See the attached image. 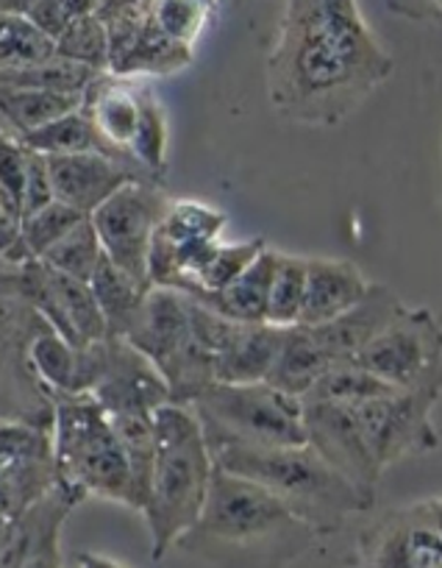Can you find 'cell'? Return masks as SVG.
<instances>
[{
    "instance_id": "obj_1",
    "label": "cell",
    "mask_w": 442,
    "mask_h": 568,
    "mask_svg": "<svg viewBox=\"0 0 442 568\" xmlns=\"http://www.w3.org/2000/svg\"><path fill=\"white\" fill-rule=\"evenodd\" d=\"M395 70L357 0H284L267 57V95L284 120L335 129Z\"/></svg>"
},
{
    "instance_id": "obj_2",
    "label": "cell",
    "mask_w": 442,
    "mask_h": 568,
    "mask_svg": "<svg viewBox=\"0 0 442 568\" xmlns=\"http://www.w3.org/2000/svg\"><path fill=\"white\" fill-rule=\"evenodd\" d=\"M318 538L270 490L215 466L204 513L178 549L215 568H289Z\"/></svg>"
},
{
    "instance_id": "obj_3",
    "label": "cell",
    "mask_w": 442,
    "mask_h": 568,
    "mask_svg": "<svg viewBox=\"0 0 442 568\" xmlns=\"http://www.w3.org/2000/svg\"><path fill=\"white\" fill-rule=\"evenodd\" d=\"M154 435L156 457L142 516L151 529V555L162 560L198 524L215 477V457L198 415L184 404L171 402L156 409Z\"/></svg>"
},
{
    "instance_id": "obj_4",
    "label": "cell",
    "mask_w": 442,
    "mask_h": 568,
    "mask_svg": "<svg viewBox=\"0 0 442 568\" xmlns=\"http://www.w3.org/2000/svg\"><path fill=\"white\" fill-rule=\"evenodd\" d=\"M212 457L223 471L270 490L318 535L337 532L348 516L368 513L376 505V496L364 494L351 479L342 477L309 444L281 449L223 446L212 452Z\"/></svg>"
},
{
    "instance_id": "obj_5",
    "label": "cell",
    "mask_w": 442,
    "mask_h": 568,
    "mask_svg": "<svg viewBox=\"0 0 442 568\" xmlns=\"http://www.w3.org/2000/svg\"><path fill=\"white\" fill-rule=\"evenodd\" d=\"M51 398L59 488L75 501L97 496L142 513L129 457L106 409L92 393H56Z\"/></svg>"
},
{
    "instance_id": "obj_6",
    "label": "cell",
    "mask_w": 442,
    "mask_h": 568,
    "mask_svg": "<svg viewBox=\"0 0 442 568\" xmlns=\"http://www.w3.org/2000/svg\"><path fill=\"white\" fill-rule=\"evenodd\" d=\"M189 409L198 415L212 452L223 446L281 449L307 444L304 398L289 396L270 382H212L193 398Z\"/></svg>"
},
{
    "instance_id": "obj_7",
    "label": "cell",
    "mask_w": 442,
    "mask_h": 568,
    "mask_svg": "<svg viewBox=\"0 0 442 568\" xmlns=\"http://www.w3.org/2000/svg\"><path fill=\"white\" fill-rule=\"evenodd\" d=\"M125 341L162 371L176 404L189 407L215 382V359L195 335L187 293L151 287Z\"/></svg>"
},
{
    "instance_id": "obj_8",
    "label": "cell",
    "mask_w": 442,
    "mask_h": 568,
    "mask_svg": "<svg viewBox=\"0 0 442 568\" xmlns=\"http://www.w3.org/2000/svg\"><path fill=\"white\" fill-rule=\"evenodd\" d=\"M357 363L398 390L442 387V324L429 307H403Z\"/></svg>"
},
{
    "instance_id": "obj_9",
    "label": "cell",
    "mask_w": 442,
    "mask_h": 568,
    "mask_svg": "<svg viewBox=\"0 0 442 568\" xmlns=\"http://www.w3.org/2000/svg\"><path fill=\"white\" fill-rule=\"evenodd\" d=\"M84 376L86 393L109 415H154L173 402L162 371L125 337L109 335L84 348Z\"/></svg>"
},
{
    "instance_id": "obj_10",
    "label": "cell",
    "mask_w": 442,
    "mask_h": 568,
    "mask_svg": "<svg viewBox=\"0 0 442 568\" xmlns=\"http://www.w3.org/2000/svg\"><path fill=\"white\" fill-rule=\"evenodd\" d=\"M440 396L442 387H418V390H390L357 404L359 426L381 471L407 457L436 449L440 435L431 415Z\"/></svg>"
},
{
    "instance_id": "obj_11",
    "label": "cell",
    "mask_w": 442,
    "mask_h": 568,
    "mask_svg": "<svg viewBox=\"0 0 442 568\" xmlns=\"http://www.w3.org/2000/svg\"><path fill=\"white\" fill-rule=\"evenodd\" d=\"M171 195L156 182H131L90 215L101 237L103 254L147 287H151L147 254L156 229L171 210Z\"/></svg>"
},
{
    "instance_id": "obj_12",
    "label": "cell",
    "mask_w": 442,
    "mask_h": 568,
    "mask_svg": "<svg viewBox=\"0 0 442 568\" xmlns=\"http://www.w3.org/2000/svg\"><path fill=\"white\" fill-rule=\"evenodd\" d=\"M23 291L37 315L75 348H90L109 337V324L90 282L64 276L34 260L23 265Z\"/></svg>"
},
{
    "instance_id": "obj_13",
    "label": "cell",
    "mask_w": 442,
    "mask_h": 568,
    "mask_svg": "<svg viewBox=\"0 0 442 568\" xmlns=\"http://www.w3.org/2000/svg\"><path fill=\"white\" fill-rule=\"evenodd\" d=\"M304 429H307V444L331 468H337L342 477L351 479L364 494L376 496L384 471H381L368 440H364L353 404L304 398Z\"/></svg>"
},
{
    "instance_id": "obj_14",
    "label": "cell",
    "mask_w": 442,
    "mask_h": 568,
    "mask_svg": "<svg viewBox=\"0 0 442 568\" xmlns=\"http://www.w3.org/2000/svg\"><path fill=\"white\" fill-rule=\"evenodd\" d=\"M48 168H51L56 201H64L84 215H92L103 201L112 199L125 184L156 182V176H151L136 162L117 160V156L101 154V151L48 156Z\"/></svg>"
},
{
    "instance_id": "obj_15",
    "label": "cell",
    "mask_w": 442,
    "mask_h": 568,
    "mask_svg": "<svg viewBox=\"0 0 442 568\" xmlns=\"http://www.w3.org/2000/svg\"><path fill=\"white\" fill-rule=\"evenodd\" d=\"M407 304L384 287V284H370L368 296L357 304L353 310H348L346 315H340L337 321L323 326H309L318 341V346L323 348L326 357L331 359V365L340 363V359H357V354L395 318Z\"/></svg>"
},
{
    "instance_id": "obj_16",
    "label": "cell",
    "mask_w": 442,
    "mask_h": 568,
    "mask_svg": "<svg viewBox=\"0 0 442 568\" xmlns=\"http://www.w3.org/2000/svg\"><path fill=\"white\" fill-rule=\"evenodd\" d=\"M370 284L353 262L307 260V296L298 326L331 324L368 296Z\"/></svg>"
},
{
    "instance_id": "obj_17",
    "label": "cell",
    "mask_w": 442,
    "mask_h": 568,
    "mask_svg": "<svg viewBox=\"0 0 442 568\" xmlns=\"http://www.w3.org/2000/svg\"><path fill=\"white\" fill-rule=\"evenodd\" d=\"M84 112L112 154L136 162L129 149L140 120V87L114 73H101L84 92Z\"/></svg>"
},
{
    "instance_id": "obj_18",
    "label": "cell",
    "mask_w": 442,
    "mask_h": 568,
    "mask_svg": "<svg viewBox=\"0 0 442 568\" xmlns=\"http://www.w3.org/2000/svg\"><path fill=\"white\" fill-rule=\"evenodd\" d=\"M284 329L270 324H239L234 321L232 332L215 354V382L228 385H254L270 379L281 348Z\"/></svg>"
},
{
    "instance_id": "obj_19",
    "label": "cell",
    "mask_w": 442,
    "mask_h": 568,
    "mask_svg": "<svg viewBox=\"0 0 442 568\" xmlns=\"http://www.w3.org/2000/svg\"><path fill=\"white\" fill-rule=\"evenodd\" d=\"M278 267V251L265 248L228 287L217 293H204L198 298L215 313L239 324H267V304H270L273 276Z\"/></svg>"
},
{
    "instance_id": "obj_20",
    "label": "cell",
    "mask_w": 442,
    "mask_h": 568,
    "mask_svg": "<svg viewBox=\"0 0 442 568\" xmlns=\"http://www.w3.org/2000/svg\"><path fill=\"white\" fill-rule=\"evenodd\" d=\"M331 359L326 357L323 348L315 341L309 326H289L281 335V348H278L276 365L270 371V385L289 396L304 398L320 376L329 371Z\"/></svg>"
},
{
    "instance_id": "obj_21",
    "label": "cell",
    "mask_w": 442,
    "mask_h": 568,
    "mask_svg": "<svg viewBox=\"0 0 442 568\" xmlns=\"http://www.w3.org/2000/svg\"><path fill=\"white\" fill-rule=\"evenodd\" d=\"M29 365L51 396H56V393H86L84 348H75L51 326H42L31 341Z\"/></svg>"
},
{
    "instance_id": "obj_22",
    "label": "cell",
    "mask_w": 442,
    "mask_h": 568,
    "mask_svg": "<svg viewBox=\"0 0 442 568\" xmlns=\"http://www.w3.org/2000/svg\"><path fill=\"white\" fill-rule=\"evenodd\" d=\"M84 106L81 95L34 90V87H0V123L12 134L25 136L64 114Z\"/></svg>"
},
{
    "instance_id": "obj_23",
    "label": "cell",
    "mask_w": 442,
    "mask_h": 568,
    "mask_svg": "<svg viewBox=\"0 0 442 568\" xmlns=\"http://www.w3.org/2000/svg\"><path fill=\"white\" fill-rule=\"evenodd\" d=\"M90 287L95 293L97 304H101V313L109 324V335L117 337H125V332L131 329V324L140 315L147 293H151L147 284H142L140 278H134L123 267L114 265L109 256H103L101 265L95 267Z\"/></svg>"
},
{
    "instance_id": "obj_24",
    "label": "cell",
    "mask_w": 442,
    "mask_h": 568,
    "mask_svg": "<svg viewBox=\"0 0 442 568\" xmlns=\"http://www.w3.org/2000/svg\"><path fill=\"white\" fill-rule=\"evenodd\" d=\"M189 59H193V48L171 40V37L154 23V18H151L145 29L140 31V37L134 40V45L109 68V73L120 75V79L151 73H173V70L189 64Z\"/></svg>"
},
{
    "instance_id": "obj_25",
    "label": "cell",
    "mask_w": 442,
    "mask_h": 568,
    "mask_svg": "<svg viewBox=\"0 0 442 568\" xmlns=\"http://www.w3.org/2000/svg\"><path fill=\"white\" fill-rule=\"evenodd\" d=\"M56 40L29 14L0 12V75L34 68L56 57Z\"/></svg>"
},
{
    "instance_id": "obj_26",
    "label": "cell",
    "mask_w": 442,
    "mask_h": 568,
    "mask_svg": "<svg viewBox=\"0 0 442 568\" xmlns=\"http://www.w3.org/2000/svg\"><path fill=\"white\" fill-rule=\"evenodd\" d=\"M20 140H23L31 151H40V154L45 156L86 154V151H101V154L117 156L106 149V142L101 140V134L95 131V125H92L84 106L64 114V118L53 120V123L42 125V129L31 131V134L20 136ZM117 160H123V156H117Z\"/></svg>"
},
{
    "instance_id": "obj_27",
    "label": "cell",
    "mask_w": 442,
    "mask_h": 568,
    "mask_svg": "<svg viewBox=\"0 0 442 568\" xmlns=\"http://www.w3.org/2000/svg\"><path fill=\"white\" fill-rule=\"evenodd\" d=\"M390 390H398V387L387 385L384 379L370 374V371L364 368V365H359L357 359H340V363L329 365V371L320 376L318 385H315L304 398H320V402L353 404V407H357V404L379 398Z\"/></svg>"
},
{
    "instance_id": "obj_28",
    "label": "cell",
    "mask_w": 442,
    "mask_h": 568,
    "mask_svg": "<svg viewBox=\"0 0 442 568\" xmlns=\"http://www.w3.org/2000/svg\"><path fill=\"white\" fill-rule=\"evenodd\" d=\"M129 154L145 168L151 176H162L167 162V118L160 98L151 87H140V120Z\"/></svg>"
},
{
    "instance_id": "obj_29",
    "label": "cell",
    "mask_w": 442,
    "mask_h": 568,
    "mask_svg": "<svg viewBox=\"0 0 442 568\" xmlns=\"http://www.w3.org/2000/svg\"><path fill=\"white\" fill-rule=\"evenodd\" d=\"M304 296H307V260L292 254H278L270 304H267V324L278 326V329L301 324Z\"/></svg>"
},
{
    "instance_id": "obj_30",
    "label": "cell",
    "mask_w": 442,
    "mask_h": 568,
    "mask_svg": "<svg viewBox=\"0 0 442 568\" xmlns=\"http://www.w3.org/2000/svg\"><path fill=\"white\" fill-rule=\"evenodd\" d=\"M103 256L106 254H103V245L95 232V223H92V217H84V221L68 234V237L59 240V243L42 256V262H45L48 267H53V271L64 273V276L90 282L92 273H95V267L101 265Z\"/></svg>"
},
{
    "instance_id": "obj_31",
    "label": "cell",
    "mask_w": 442,
    "mask_h": 568,
    "mask_svg": "<svg viewBox=\"0 0 442 568\" xmlns=\"http://www.w3.org/2000/svg\"><path fill=\"white\" fill-rule=\"evenodd\" d=\"M267 248L265 240H245V243H217L215 254L204 265V271L189 284L187 296H204V293H217L234 282L261 251Z\"/></svg>"
},
{
    "instance_id": "obj_32",
    "label": "cell",
    "mask_w": 442,
    "mask_h": 568,
    "mask_svg": "<svg viewBox=\"0 0 442 568\" xmlns=\"http://www.w3.org/2000/svg\"><path fill=\"white\" fill-rule=\"evenodd\" d=\"M56 51L59 57L86 64V68L97 70V73H109L112 48H109V29L101 14L95 12L75 18L68 26V31L56 40Z\"/></svg>"
},
{
    "instance_id": "obj_33",
    "label": "cell",
    "mask_w": 442,
    "mask_h": 568,
    "mask_svg": "<svg viewBox=\"0 0 442 568\" xmlns=\"http://www.w3.org/2000/svg\"><path fill=\"white\" fill-rule=\"evenodd\" d=\"M84 217L90 215L73 210V206L64 204V201H51V204H45L42 210L25 215L23 240L25 245H29L31 256H34V260H42V256H45L59 240L68 237Z\"/></svg>"
},
{
    "instance_id": "obj_34",
    "label": "cell",
    "mask_w": 442,
    "mask_h": 568,
    "mask_svg": "<svg viewBox=\"0 0 442 568\" xmlns=\"http://www.w3.org/2000/svg\"><path fill=\"white\" fill-rule=\"evenodd\" d=\"M212 3L206 0H156L154 3V23L165 31L171 40L193 48L209 18Z\"/></svg>"
},
{
    "instance_id": "obj_35",
    "label": "cell",
    "mask_w": 442,
    "mask_h": 568,
    "mask_svg": "<svg viewBox=\"0 0 442 568\" xmlns=\"http://www.w3.org/2000/svg\"><path fill=\"white\" fill-rule=\"evenodd\" d=\"M23 221L25 212L18 199L0 190V260L14 267H23L34 262L29 245L23 240Z\"/></svg>"
},
{
    "instance_id": "obj_36",
    "label": "cell",
    "mask_w": 442,
    "mask_h": 568,
    "mask_svg": "<svg viewBox=\"0 0 442 568\" xmlns=\"http://www.w3.org/2000/svg\"><path fill=\"white\" fill-rule=\"evenodd\" d=\"M56 201L53 195V182H51V168H48V156L40 151H31L29 156V171H25V187H23V212L42 210L45 204Z\"/></svg>"
},
{
    "instance_id": "obj_37",
    "label": "cell",
    "mask_w": 442,
    "mask_h": 568,
    "mask_svg": "<svg viewBox=\"0 0 442 568\" xmlns=\"http://www.w3.org/2000/svg\"><path fill=\"white\" fill-rule=\"evenodd\" d=\"M29 18L34 20L45 34H51L53 40H59V37L68 31V26L75 20L62 0H40V3L29 12Z\"/></svg>"
},
{
    "instance_id": "obj_38",
    "label": "cell",
    "mask_w": 442,
    "mask_h": 568,
    "mask_svg": "<svg viewBox=\"0 0 442 568\" xmlns=\"http://www.w3.org/2000/svg\"><path fill=\"white\" fill-rule=\"evenodd\" d=\"M20 568H62V551H59V538L48 540L45 546L34 551L29 560L23 562Z\"/></svg>"
},
{
    "instance_id": "obj_39",
    "label": "cell",
    "mask_w": 442,
    "mask_h": 568,
    "mask_svg": "<svg viewBox=\"0 0 442 568\" xmlns=\"http://www.w3.org/2000/svg\"><path fill=\"white\" fill-rule=\"evenodd\" d=\"M414 510H418V516L442 538V496L440 499L420 501V505H414Z\"/></svg>"
},
{
    "instance_id": "obj_40",
    "label": "cell",
    "mask_w": 442,
    "mask_h": 568,
    "mask_svg": "<svg viewBox=\"0 0 442 568\" xmlns=\"http://www.w3.org/2000/svg\"><path fill=\"white\" fill-rule=\"evenodd\" d=\"M75 568H125V566L123 562L112 560V557L95 555V551H81V555L75 557Z\"/></svg>"
},
{
    "instance_id": "obj_41",
    "label": "cell",
    "mask_w": 442,
    "mask_h": 568,
    "mask_svg": "<svg viewBox=\"0 0 442 568\" xmlns=\"http://www.w3.org/2000/svg\"><path fill=\"white\" fill-rule=\"evenodd\" d=\"M392 7L401 9V12L412 14V18H429V14H434V9H431L429 0H392Z\"/></svg>"
},
{
    "instance_id": "obj_42",
    "label": "cell",
    "mask_w": 442,
    "mask_h": 568,
    "mask_svg": "<svg viewBox=\"0 0 442 568\" xmlns=\"http://www.w3.org/2000/svg\"><path fill=\"white\" fill-rule=\"evenodd\" d=\"M40 0H0V12H20L29 14Z\"/></svg>"
},
{
    "instance_id": "obj_43",
    "label": "cell",
    "mask_w": 442,
    "mask_h": 568,
    "mask_svg": "<svg viewBox=\"0 0 442 568\" xmlns=\"http://www.w3.org/2000/svg\"><path fill=\"white\" fill-rule=\"evenodd\" d=\"M429 3H431V9H434L436 18H442V0H429Z\"/></svg>"
},
{
    "instance_id": "obj_44",
    "label": "cell",
    "mask_w": 442,
    "mask_h": 568,
    "mask_svg": "<svg viewBox=\"0 0 442 568\" xmlns=\"http://www.w3.org/2000/svg\"><path fill=\"white\" fill-rule=\"evenodd\" d=\"M0 477H3V471H0Z\"/></svg>"
}]
</instances>
